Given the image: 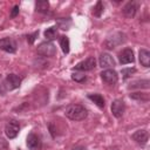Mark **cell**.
<instances>
[{
    "instance_id": "4fadbf2b",
    "label": "cell",
    "mask_w": 150,
    "mask_h": 150,
    "mask_svg": "<svg viewBox=\"0 0 150 150\" xmlns=\"http://www.w3.org/2000/svg\"><path fill=\"white\" fill-rule=\"evenodd\" d=\"M132 139L137 143V144H141V145H145L148 139H149V132L144 129L142 130H137L136 132L132 134Z\"/></svg>"
},
{
    "instance_id": "277c9868",
    "label": "cell",
    "mask_w": 150,
    "mask_h": 150,
    "mask_svg": "<svg viewBox=\"0 0 150 150\" xmlns=\"http://www.w3.org/2000/svg\"><path fill=\"white\" fill-rule=\"evenodd\" d=\"M125 35L123 34V33H115V34H112V35H110L107 40H105V42H104V45H105V47L108 48V49H112V48H115L116 46H118V45H121L122 42H124V40H125V38H124Z\"/></svg>"
},
{
    "instance_id": "484cf974",
    "label": "cell",
    "mask_w": 150,
    "mask_h": 150,
    "mask_svg": "<svg viewBox=\"0 0 150 150\" xmlns=\"http://www.w3.org/2000/svg\"><path fill=\"white\" fill-rule=\"evenodd\" d=\"M0 150H8V142L2 137H0Z\"/></svg>"
},
{
    "instance_id": "9c48e42d",
    "label": "cell",
    "mask_w": 150,
    "mask_h": 150,
    "mask_svg": "<svg viewBox=\"0 0 150 150\" xmlns=\"http://www.w3.org/2000/svg\"><path fill=\"white\" fill-rule=\"evenodd\" d=\"M125 110V104L122 100H115L111 103V112L116 118H121Z\"/></svg>"
},
{
    "instance_id": "52a82bcc",
    "label": "cell",
    "mask_w": 150,
    "mask_h": 150,
    "mask_svg": "<svg viewBox=\"0 0 150 150\" xmlns=\"http://www.w3.org/2000/svg\"><path fill=\"white\" fill-rule=\"evenodd\" d=\"M27 146L29 150H41L42 142L38 135H35L34 132H30L27 136Z\"/></svg>"
},
{
    "instance_id": "83f0119b",
    "label": "cell",
    "mask_w": 150,
    "mask_h": 150,
    "mask_svg": "<svg viewBox=\"0 0 150 150\" xmlns=\"http://www.w3.org/2000/svg\"><path fill=\"white\" fill-rule=\"evenodd\" d=\"M18 14H19V6H18V5H15V6L13 7L12 12H11V16H12V18H14V16H16Z\"/></svg>"
},
{
    "instance_id": "44dd1931",
    "label": "cell",
    "mask_w": 150,
    "mask_h": 150,
    "mask_svg": "<svg viewBox=\"0 0 150 150\" xmlns=\"http://www.w3.org/2000/svg\"><path fill=\"white\" fill-rule=\"evenodd\" d=\"M60 46H61V49L64 54H68L69 53V39L64 35H62L60 38Z\"/></svg>"
},
{
    "instance_id": "8fae6325",
    "label": "cell",
    "mask_w": 150,
    "mask_h": 150,
    "mask_svg": "<svg viewBox=\"0 0 150 150\" xmlns=\"http://www.w3.org/2000/svg\"><path fill=\"white\" fill-rule=\"evenodd\" d=\"M118 60L121 64H127V63H131L134 62L135 57H134V52L130 48H124L120 54H118Z\"/></svg>"
},
{
    "instance_id": "603a6c76",
    "label": "cell",
    "mask_w": 150,
    "mask_h": 150,
    "mask_svg": "<svg viewBox=\"0 0 150 150\" xmlns=\"http://www.w3.org/2000/svg\"><path fill=\"white\" fill-rule=\"evenodd\" d=\"M57 23H59V26L62 28V29H68L69 28V26H70V23H71V21L69 20V19H59L57 20Z\"/></svg>"
},
{
    "instance_id": "3957f363",
    "label": "cell",
    "mask_w": 150,
    "mask_h": 150,
    "mask_svg": "<svg viewBox=\"0 0 150 150\" xmlns=\"http://www.w3.org/2000/svg\"><path fill=\"white\" fill-rule=\"evenodd\" d=\"M38 54L43 57H53L56 55V47L53 42H42L38 47Z\"/></svg>"
},
{
    "instance_id": "cb8c5ba5",
    "label": "cell",
    "mask_w": 150,
    "mask_h": 150,
    "mask_svg": "<svg viewBox=\"0 0 150 150\" xmlns=\"http://www.w3.org/2000/svg\"><path fill=\"white\" fill-rule=\"evenodd\" d=\"M71 79L76 82H83L86 80V75L81 74V73H73L71 74Z\"/></svg>"
},
{
    "instance_id": "e0dca14e",
    "label": "cell",
    "mask_w": 150,
    "mask_h": 150,
    "mask_svg": "<svg viewBox=\"0 0 150 150\" xmlns=\"http://www.w3.org/2000/svg\"><path fill=\"white\" fill-rule=\"evenodd\" d=\"M49 9V2L47 0H38L35 2V11L39 13H47Z\"/></svg>"
},
{
    "instance_id": "4316f807",
    "label": "cell",
    "mask_w": 150,
    "mask_h": 150,
    "mask_svg": "<svg viewBox=\"0 0 150 150\" xmlns=\"http://www.w3.org/2000/svg\"><path fill=\"white\" fill-rule=\"evenodd\" d=\"M38 34H39V32H35V33H33L32 35H28V36H27L28 42H29V43H33V42H34V40H35V38L38 36Z\"/></svg>"
},
{
    "instance_id": "ba28073f",
    "label": "cell",
    "mask_w": 150,
    "mask_h": 150,
    "mask_svg": "<svg viewBox=\"0 0 150 150\" xmlns=\"http://www.w3.org/2000/svg\"><path fill=\"white\" fill-rule=\"evenodd\" d=\"M101 79L107 83V84H115L116 82H117V80H118V75H117V73L114 70V69H105V70H103L101 74Z\"/></svg>"
},
{
    "instance_id": "8992f818",
    "label": "cell",
    "mask_w": 150,
    "mask_h": 150,
    "mask_svg": "<svg viewBox=\"0 0 150 150\" xmlns=\"http://www.w3.org/2000/svg\"><path fill=\"white\" fill-rule=\"evenodd\" d=\"M20 131V124L18 121L12 120L9 121L5 127V134L8 138H15Z\"/></svg>"
},
{
    "instance_id": "d4e9b609",
    "label": "cell",
    "mask_w": 150,
    "mask_h": 150,
    "mask_svg": "<svg viewBox=\"0 0 150 150\" xmlns=\"http://www.w3.org/2000/svg\"><path fill=\"white\" fill-rule=\"evenodd\" d=\"M136 71L135 68H125V69H122V75L124 79H128L131 76V74H134Z\"/></svg>"
},
{
    "instance_id": "2e32d148",
    "label": "cell",
    "mask_w": 150,
    "mask_h": 150,
    "mask_svg": "<svg viewBox=\"0 0 150 150\" xmlns=\"http://www.w3.org/2000/svg\"><path fill=\"white\" fill-rule=\"evenodd\" d=\"M88 98L91 100L98 108H104L105 101H104V97L101 94H89L88 95Z\"/></svg>"
},
{
    "instance_id": "ac0fdd59",
    "label": "cell",
    "mask_w": 150,
    "mask_h": 150,
    "mask_svg": "<svg viewBox=\"0 0 150 150\" xmlns=\"http://www.w3.org/2000/svg\"><path fill=\"white\" fill-rule=\"evenodd\" d=\"M150 87V81L149 80H137L134 81L129 84V89H134V88H145L148 89Z\"/></svg>"
},
{
    "instance_id": "5b68a950",
    "label": "cell",
    "mask_w": 150,
    "mask_h": 150,
    "mask_svg": "<svg viewBox=\"0 0 150 150\" xmlns=\"http://www.w3.org/2000/svg\"><path fill=\"white\" fill-rule=\"evenodd\" d=\"M96 66V61H95V57L93 56H89L88 59L79 62L75 67H74V70H79V71H89V70H93Z\"/></svg>"
},
{
    "instance_id": "7a4b0ae2",
    "label": "cell",
    "mask_w": 150,
    "mask_h": 150,
    "mask_svg": "<svg viewBox=\"0 0 150 150\" xmlns=\"http://www.w3.org/2000/svg\"><path fill=\"white\" fill-rule=\"evenodd\" d=\"M21 84V77L16 74H8L2 83H0V94H5L8 90L19 88Z\"/></svg>"
},
{
    "instance_id": "d6986e66",
    "label": "cell",
    "mask_w": 150,
    "mask_h": 150,
    "mask_svg": "<svg viewBox=\"0 0 150 150\" xmlns=\"http://www.w3.org/2000/svg\"><path fill=\"white\" fill-rule=\"evenodd\" d=\"M130 98L141 101V102H148L150 100L148 93H132V94H130Z\"/></svg>"
},
{
    "instance_id": "6da1fadb",
    "label": "cell",
    "mask_w": 150,
    "mask_h": 150,
    "mask_svg": "<svg viewBox=\"0 0 150 150\" xmlns=\"http://www.w3.org/2000/svg\"><path fill=\"white\" fill-rule=\"evenodd\" d=\"M64 115L71 121H82L87 117V109L81 104H70L66 108Z\"/></svg>"
},
{
    "instance_id": "f1b7e54d",
    "label": "cell",
    "mask_w": 150,
    "mask_h": 150,
    "mask_svg": "<svg viewBox=\"0 0 150 150\" xmlns=\"http://www.w3.org/2000/svg\"><path fill=\"white\" fill-rule=\"evenodd\" d=\"M74 150H84V149L81 148V146H76V148H74Z\"/></svg>"
},
{
    "instance_id": "ffe728a7",
    "label": "cell",
    "mask_w": 150,
    "mask_h": 150,
    "mask_svg": "<svg viewBox=\"0 0 150 150\" xmlns=\"http://www.w3.org/2000/svg\"><path fill=\"white\" fill-rule=\"evenodd\" d=\"M45 38L47 39V40H54L56 36H57V28L56 27H49V28H47L46 30H45Z\"/></svg>"
},
{
    "instance_id": "5bb4252c",
    "label": "cell",
    "mask_w": 150,
    "mask_h": 150,
    "mask_svg": "<svg viewBox=\"0 0 150 150\" xmlns=\"http://www.w3.org/2000/svg\"><path fill=\"white\" fill-rule=\"evenodd\" d=\"M98 62H100V66L102 68H111V67L115 66V61H114L112 56L109 55V54H107V53L101 54Z\"/></svg>"
},
{
    "instance_id": "9a60e30c",
    "label": "cell",
    "mask_w": 150,
    "mask_h": 150,
    "mask_svg": "<svg viewBox=\"0 0 150 150\" xmlns=\"http://www.w3.org/2000/svg\"><path fill=\"white\" fill-rule=\"evenodd\" d=\"M138 59L142 66H144L145 68L150 67V53L146 49H141L138 53Z\"/></svg>"
},
{
    "instance_id": "30bf717a",
    "label": "cell",
    "mask_w": 150,
    "mask_h": 150,
    "mask_svg": "<svg viewBox=\"0 0 150 150\" xmlns=\"http://www.w3.org/2000/svg\"><path fill=\"white\" fill-rule=\"evenodd\" d=\"M0 48L7 53H14L16 50V42L12 38L0 39Z\"/></svg>"
},
{
    "instance_id": "7c38bea8",
    "label": "cell",
    "mask_w": 150,
    "mask_h": 150,
    "mask_svg": "<svg viewBox=\"0 0 150 150\" xmlns=\"http://www.w3.org/2000/svg\"><path fill=\"white\" fill-rule=\"evenodd\" d=\"M137 9H138V2L137 1H129L123 7L122 12L127 18H134L137 13Z\"/></svg>"
},
{
    "instance_id": "7402d4cb",
    "label": "cell",
    "mask_w": 150,
    "mask_h": 150,
    "mask_svg": "<svg viewBox=\"0 0 150 150\" xmlns=\"http://www.w3.org/2000/svg\"><path fill=\"white\" fill-rule=\"evenodd\" d=\"M102 13H103V4H102V1H97L96 6L94 7L93 14H94L95 16H101Z\"/></svg>"
}]
</instances>
